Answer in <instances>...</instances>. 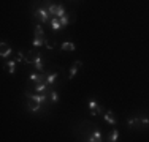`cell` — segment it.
I'll return each mask as SVG.
<instances>
[{
  "mask_svg": "<svg viewBox=\"0 0 149 142\" xmlns=\"http://www.w3.org/2000/svg\"><path fill=\"white\" fill-rule=\"evenodd\" d=\"M89 112L92 115H98V114H103V109L100 104H97L95 99H89Z\"/></svg>",
  "mask_w": 149,
  "mask_h": 142,
  "instance_id": "cell-4",
  "label": "cell"
},
{
  "mask_svg": "<svg viewBox=\"0 0 149 142\" xmlns=\"http://www.w3.org/2000/svg\"><path fill=\"white\" fill-rule=\"evenodd\" d=\"M57 76H59V74L56 73V71H54V73H49L48 77H46V84H48V85H52V84L56 82V79H57Z\"/></svg>",
  "mask_w": 149,
  "mask_h": 142,
  "instance_id": "cell-14",
  "label": "cell"
},
{
  "mask_svg": "<svg viewBox=\"0 0 149 142\" xmlns=\"http://www.w3.org/2000/svg\"><path fill=\"white\" fill-rule=\"evenodd\" d=\"M138 120H140V125L141 126H149V119H148V117H140Z\"/></svg>",
  "mask_w": 149,
  "mask_h": 142,
  "instance_id": "cell-23",
  "label": "cell"
},
{
  "mask_svg": "<svg viewBox=\"0 0 149 142\" xmlns=\"http://www.w3.org/2000/svg\"><path fill=\"white\" fill-rule=\"evenodd\" d=\"M27 57L30 59V63L35 66V70L43 73V60H41V54L35 51H27Z\"/></svg>",
  "mask_w": 149,
  "mask_h": 142,
  "instance_id": "cell-1",
  "label": "cell"
},
{
  "mask_svg": "<svg viewBox=\"0 0 149 142\" xmlns=\"http://www.w3.org/2000/svg\"><path fill=\"white\" fill-rule=\"evenodd\" d=\"M16 60H8V62L5 63V68L8 70V73L10 74H15V66H16Z\"/></svg>",
  "mask_w": 149,
  "mask_h": 142,
  "instance_id": "cell-12",
  "label": "cell"
},
{
  "mask_svg": "<svg viewBox=\"0 0 149 142\" xmlns=\"http://www.w3.org/2000/svg\"><path fill=\"white\" fill-rule=\"evenodd\" d=\"M60 49H62V51H74V49H76V46L73 44V43H62V46H60Z\"/></svg>",
  "mask_w": 149,
  "mask_h": 142,
  "instance_id": "cell-16",
  "label": "cell"
},
{
  "mask_svg": "<svg viewBox=\"0 0 149 142\" xmlns=\"http://www.w3.org/2000/svg\"><path fill=\"white\" fill-rule=\"evenodd\" d=\"M81 65H83V63H81V60H76V62L73 63V66L70 68V76H68V79H73V77L76 76V73H78V70L81 68Z\"/></svg>",
  "mask_w": 149,
  "mask_h": 142,
  "instance_id": "cell-9",
  "label": "cell"
},
{
  "mask_svg": "<svg viewBox=\"0 0 149 142\" xmlns=\"http://www.w3.org/2000/svg\"><path fill=\"white\" fill-rule=\"evenodd\" d=\"M0 48H2V52H0V55L3 57V59H6V57H10L11 55V48H10L8 44H6L5 41H2V44H0Z\"/></svg>",
  "mask_w": 149,
  "mask_h": 142,
  "instance_id": "cell-7",
  "label": "cell"
},
{
  "mask_svg": "<svg viewBox=\"0 0 149 142\" xmlns=\"http://www.w3.org/2000/svg\"><path fill=\"white\" fill-rule=\"evenodd\" d=\"M103 119L106 120V123H109L111 126H116V119H114V115H113V112L111 111H106L105 114H103Z\"/></svg>",
  "mask_w": 149,
  "mask_h": 142,
  "instance_id": "cell-10",
  "label": "cell"
},
{
  "mask_svg": "<svg viewBox=\"0 0 149 142\" xmlns=\"http://www.w3.org/2000/svg\"><path fill=\"white\" fill-rule=\"evenodd\" d=\"M49 101H51V103H54V104L59 101V93L54 90V88H52V90L49 92Z\"/></svg>",
  "mask_w": 149,
  "mask_h": 142,
  "instance_id": "cell-17",
  "label": "cell"
},
{
  "mask_svg": "<svg viewBox=\"0 0 149 142\" xmlns=\"http://www.w3.org/2000/svg\"><path fill=\"white\" fill-rule=\"evenodd\" d=\"M59 19H60V24H62V28H65L67 26H68V21H70V17H68V14H63V16L62 17H59Z\"/></svg>",
  "mask_w": 149,
  "mask_h": 142,
  "instance_id": "cell-20",
  "label": "cell"
},
{
  "mask_svg": "<svg viewBox=\"0 0 149 142\" xmlns=\"http://www.w3.org/2000/svg\"><path fill=\"white\" fill-rule=\"evenodd\" d=\"M118 139H119V131L114 128V130H113L111 133H109V139H108V141H109V142H116Z\"/></svg>",
  "mask_w": 149,
  "mask_h": 142,
  "instance_id": "cell-18",
  "label": "cell"
},
{
  "mask_svg": "<svg viewBox=\"0 0 149 142\" xmlns=\"http://www.w3.org/2000/svg\"><path fill=\"white\" fill-rule=\"evenodd\" d=\"M127 125H129L130 128H133L135 125H140V120H138L136 117H132V119H129V120H127Z\"/></svg>",
  "mask_w": 149,
  "mask_h": 142,
  "instance_id": "cell-21",
  "label": "cell"
},
{
  "mask_svg": "<svg viewBox=\"0 0 149 142\" xmlns=\"http://www.w3.org/2000/svg\"><path fill=\"white\" fill-rule=\"evenodd\" d=\"M33 17H35V19H38L41 24L48 22V21H49V11H48V8H46L45 5L40 6V8H37V10H35V13H33Z\"/></svg>",
  "mask_w": 149,
  "mask_h": 142,
  "instance_id": "cell-2",
  "label": "cell"
},
{
  "mask_svg": "<svg viewBox=\"0 0 149 142\" xmlns=\"http://www.w3.org/2000/svg\"><path fill=\"white\" fill-rule=\"evenodd\" d=\"M29 101H27V111H30V112H38L40 111V108H41V104L38 101H35V99H32V98H27Z\"/></svg>",
  "mask_w": 149,
  "mask_h": 142,
  "instance_id": "cell-6",
  "label": "cell"
},
{
  "mask_svg": "<svg viewBox=\"0 0 149 142\" xmlns=\"http://www.w3.org/2000/svg\"><path fill=\"white\" fill-rule=\"evenodd\" d=\"M54 46H56V43H54V41H51V40H45V48L48 49V51H52V49H54Z\"/></svg>",
  "mask_w": 149,
  "mask_h": 142,
  "instance_id": "cell-22",
  "label": "cell"
},
{
  "mask_svg": "<svg viewBox=\"0 0 149 142\" xmlns=\"http://www.w3.org/2000/svg\"><path fill=\"white\" fill-rule=\"evenodd\" d=\"M33 35H35V38H45V32H43V27H41L40 24H38V26H35Z\"/></svg>",
  "mask_w": 149,
  "mask_h": 142,
  "instance_id": "cell-13",
  "label": "cell"
},
{
  "mask_svg": "<svg viewBox=\"0 0 149 142\" xmlns=\"http://www.w3.org/2000/svg\"><path fill=\"white\" fill-rule=\"evenodd\" d=\"M87 141H89V142H100V141H103V139H102V133H100L98 130H94V131L89 134Z\"/></svg>",
  "mask_w": 149,
  "mask_h": 142,
  "instance_id": "cell-8",
  "label": "cell"
},
{
  "mask_svg": "<svg viewBox=\"0 0 149 142\" xmlns=\"http://www.w3.org/2000/svg\"><path fill=\"white\" fill-rule=\"evenodd\" d=\"M46 77H48V74H43V73H32L30 74V81H33L35 84L46 82Z\"/></svg>",
  "mask_w": 149,
  "mask_h": 142,
  "instance_id": "cell-5",
  "label": "cell"
},
{
  "mask_svg": "<svg viewBox=\"0 0 149 142\" xmlns=\"http://www.w3.org/2000/svg\"><path fill=\"white\" fill-rule=\"evenodd\" d=\"M51 28H52V30H54V32H57V30H60V28H62V24H60V19H59V17H52V19H51Z\"/></svg>",
  "mask_w": 149,
  "mask_h": 142,
  "instance_id": "cell-11",
  "label": "cell"
},
{
  "mask_svg": "<svg viewBox=\"0 0 149 142\" xmlns=\"http://www.w3.org/2000/svg\"><path fill=\"white\" fill-rule=\"evenodd\" d=\"M26 98H32V99H35V101H38L40 104H43V103L48 101V95L46 93H37V92L32 93V92H29V90L26 92Z\"/></svg>",
  "mask_w": 149,
  "mask_h": 142,
  "instance_id": "cell-3",
  "label": "cell"
},
{
  "mask_svg": "<svg viewBox=\"0 0 149 142\" xmlns=\"http://www.w3.org/2000/svg\"><path fill=\"white\" fill-rule=\"evenodd\" d=\"M45 40L46 38H33V48H41V46H45Z\"/></svg>",
  "mask_w": 149,
  "mask_h": 142,
  "instance_id": "cell-19",
  "label": "cell"
},
{
  "mask_svg": "<svg viewBox=\"0 0 149 142\" xmlns=\"http://www.w3.org/2000/svg\"><path fill=\"white\" fill-rule=\"evenodd\" d=\"M46 87H48V84H46V82H43V84H35L33 90L37 92V93H46Z\"/></svg>",
  "mask_w": 149,
  "mask_h": 142,
  "instance_id": "cell-15",
  "label": "cell"
}]
</instances>
